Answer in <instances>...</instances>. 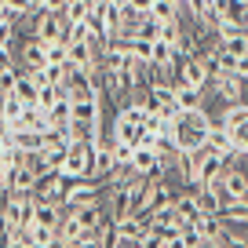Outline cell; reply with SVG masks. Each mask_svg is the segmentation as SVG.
Masks as SVG:
<instances>
[{
	"label": "cell",
	"mask_w": 248,
	"mask_h": 248,
	"mask_svg": "<svg viewBox=\"0 0 248 248\" xmlns=\"http://www.w3.org/2000/svg\"><path fill=\"white\" fill-rule=\"evenodd\" d=\"M190 157V186H212L219 175L226 171V157L223 154H216V150H194V154H186Z\"/></svg>",
	"instance_id": "1"
},
{
	"label": "cell",
	"mask_w": 248,
	"mask_h": 248,
	"mask_svg": "<svg viewBox=\"0 0 248 248\" xmlns=\"http://www.w3.org/2000/svg\"><path fill=\"white\" fill-rule=\"evenodd\" d=\"M219 124L226 128V135H230L237 157H248V102H233V106H226L223 117H219Z\"/></svg>",
	"instance_id": "2"
},
{
	"label": "cell",
	"mask_w": 248,
	"mask_h": 248,
	"mask_svg": "<svg viewBox=\"0 0 248 248\" xmlns=\"http://www.w3.org/2000/svg\"><path fill=\"white\" fill-rule=\"evenodd\" d=\"M142 102L150 106V113L164 117V121H175L183 109H179L175 102V84H164V80H154V84L146 88V95H142Z\"/></svg>",
	"instance_id": "3"
},
{
	"label": "cell",
	"mask_w": 248,
	"mask_h": 248,
	"mask_svg": "<svg viewBox=\"0 0 248 248\" xmlns=\"http://www.w3.org/2000/svg\"><path fill=\"white\" fill-rule=\"evenodd\" d=\"M30 37L40 40V44H51V40H70V26L62 22V15L55 11H37L30 26Z\"/></svg>",
	"instance_id": "4"
},
{
	"label": "cell",
	"mask_w": 248,
	"mask_h": 248,
	"mask_svg": "<svg viewBox=\"0 0 248 248\" xmlns=\"http://www.w3.org/2000/svg\"><path fill=\"white\" fill-rule=\"evenodd\" d=\"M92 154L95 146L92 142H73V146H66V161H62V175L66 179H84L92 175Z\"/></svg>",
	"instance_id": "5"
},
{
	"label": "cell",
	"mask_w": 248,
	"mask_h": 248,
	"mask_svg": "<svg viewBox=\"0 0 248 248\" xmlns=\"http://www.w3.org/2000/svg\"><path fill=\"white\" fill-rule=\"evenodd\" d=\"M102 197V183L92 175L84 179H66V197H62V208H77V204H88V201H99Z\"/></svg>",
	"instance_id": "6"
},
{
	"label": "cell",
	"mask_w": 248,
	"mask_h": 248,
	"mask_svg": "<svg viewBox=\"0 0 248 248\" xmlns=\"http://www.w3.org/2000/svg\"><path fill=\"white\" fill-rule=\"evenodd\" d=\"M208 77H212L208 59L197 55V59H183V66H179V73H175V84H186V88L204 92V88H208Z\"/></svg>",
	"instance_id": "7"
},
{
	"label": "cell",
	"mask_w": 248,
	"mask_h": 248,
	"mask_svg": "<svg viewBox=\"0 0 248 248\" xmlns=\"http://www.w3.org/2000/svg\"><path fill=\"white\" fill-rule=\"evenodd\" d=\"M33 197H37V204H62V197H66V175H62V171H44V175H37Z\"/></svg>",
	"instance_id": "8"
},
{
	"label": "cell",
	"mask_w": 248,
	"mask_h": 248,
	"mask_svg": "<svg viewBox=\"0 0 248 248\" xmlns=\"http://www.w3.org/2000/svg\"><path fill=\"white\" fill-rule=\"evenodd\" d=\"M212 92L223 106H233V102H245V80L241 77H230V73H212L208 77Z\"/></svg>",
	"instance_id": "9"
},
{
	"label": "cell",
	"mask_w": 248,
	"mask_h": 248,
	"mask_svg": "<svg viewBox=\"0 0 248 248\" xmlns=\"http://www.w3.org/2000/svg\"><path fill=\"white\" fill-rule=\"evenodd\" d=\"M219 186H223V194L230 197V201H248V171L237 168V164H226V171L216 179Z\"/></svg>",
	"instance_id": "10"
},
{
	"label": "cell",
	"mask_w": 248,
	"mask_h": 248,
	"mask_svg": "<svg viewBox=\"0 0 248 248\" xmlns=\"http://www.w3.org/2000/svg\"><path fill=\"white\" fill-rule=\"evenodd\" d=\"M113 171H117V157H113V142H109V135H106V139L95 146V154H92V179L106 183Z\"/></svg>",
	"instance_id": "11"
},
{
	"label": "cell",
	"mask_w": 248,
	"mask_h": 248,
	"mask_svg": "<svg viewBox=\"0 0 248 248\" xmlns=\"http://www.w3.org/2000/svg\"><path fill=\"white\" fill-rule=\"evenodd\" d=\"M33 186H37V171H33L30 157H22L8 171V194H33Z\"/></svg>",
	"instance_id": "12"
},
{
	"label": "cell",
	"mask_w": 248,
	"mask_h": 248,
	"mask_svg": "<svg viewBox=\"0 0 248 248\" xmlns=\"http://www.w3.org/2000/svg\"><path fill=\"white\" fill-rule=\"evenodd\" d=\"M194 230H197V237H201L204 245H219V241H223V233L230 230V226L223 223V216H197Z\"/></svg>",
	"instance_id": "13"
},
{
	"label": "cell",
	"mask_w": 248,
	"mask_h": 248,
	"mask_svg": "<svg viewBox=\"0 0 248 248\" xmlns=\"http://www.w3.org/2000/svg\"><path fill=\"white\" fill-rule=\"evenodd\" d=\"M171 208H175V216H179V226H186V223H197L201 208H197L194 186H190V190H179V194H175V201H171Z\"/></svg>",
	"instance_id": "14"
},
{
	"label": "cell",
	"mask_w": 248,
	"mask_h": 248,
	"mask_svg": "<svg viewBox=\"0 0 248 248\" xmlns=\"http://www.w3.org/2000/svg\"><path fill=\"white\" fill-rule=\"evenodd\" d=\"M157 164H161L157 146H135V154H132V171L135 175H157Z\"/></svg>",
	"instance_id": "15"
},
{
	"label": "cell",
	"mask_w": 248,
	"mask_h": 248,
	"mask_svg": "<svg viewBox=\"0 0 248 248\" xmlns=\"http://www.w3.org/2000/svg\"><path fill=\"white\" fill-rule=\"evenodd\" d=\"M18 66H22L26 73H33V70H44V66H47V59H44V44L30 37V40L22 44V55H18Z\"/></svg>",
	"instance_id": "16"
},
{
	"label": "cell",
	"mask_w": 248,
	"mask_h": 248,
	"mask_svg": "<svg viewBox=\"0 0 248 248\" xmlns=\"http://www.w3.org/2000/svg\"><path fill=\"white\" fill-rule=\"evenodd\" d=\"M208 150H216V154H223L226 157V161H237V150H233V142H230V135H226V128H223V124H212V132H208Z\"/></svg>",
	"instance_id": "17"
},
{
	"label": "cell",
	"mask_w": 248,
	"mask_h": 248,
	"mask_svg": "<svg viewBox=\"0 0 248 248\" xmlns=\"http://www.w3.org/2000/svg\"><path fill=\"white\" fill-rule=\"evenodd\" d=\"M113 233L117 237H135V241H142V233H146V216H121V219H113Z\"/></svg>",
	"instance_id": "18"
},
{
	"label": "cell",
	"mask_w": 248,
	"mask_h": 248,
	"mask_svg": "<svg viewBox=\"0 0 248 248\" xmlns=\"http://www.w3.org/2000/svg\"><path fill=\"white\" fill-rule=\"evenodd\" d=\"M59 223H62V204H37L30 226H47V230H59Z\"/></svg>",
	"instance_id": "19"
},
{
	"label": "cell",
	"mask_w": 248,
	"mask_h": 248,
	"mask_svg": "<svg viewBox=\"0 0 248 248\" xmlns=\"http://www.w3.org/2000/svg\"><path fill=\"white\" fill-rule=\"evenodd\" d=\"M175 102L179 109H201L204 106V92H197V88H186V84H175Z\"/></svg>",
	"instance_id": "20"
},
{
	"label": "cell",
	"mask_w": 248,
	"mask_h": 248,
	"mask_svg": "<svg viewBox=\"0 0 248 248\" xmlns=\"http://www.w3.org/2000/svg\"><path fill=\"white\" fill-rule=\"evenodd\" d=\"M11 92H15L18 99L26 102V106H37V95H40V88L33 84V77H30V73H26V70L18 73V80H15V88H11Z\"/></svg>",
	"instance_id": "21"
},
{
	"label": "cell",
	"mask_w": 248,
	"mask_h": 248,
	"mask_svg": "<svg viewBox=\"0 0 248 248\" xmlns=\"http://www.w3.org/2000/svg\"><path fill=\"white\" fill-rule=\"evenodd\" d=\"M92 11V0H66V11H62V22L66 26H80Z\"/></svg>",
	"instance_id": "22"
},
{
	"label": "cell",
	"mask_w": 248,
	"mask_h": 248,
	"mask_svg": "<svg viewBox=\"0 0 248 248\" xmlns=\"http://www.w3.org/2000/svg\"><path fill=\"white\" fill-rule=\"evenodd\" d=\"M22 109H26V102L18 99L15 92H4V95H0V117H4V121H18Z\"/></svg>",
	"instance_id": "23"
},
{
	"label": "cell",
	"mask_w": 248,
	"mask_h": 248,
	"mask_svg": "<svg viewBox=\"0 0 248 248\" xmlns=\"http://www.w3.org/2000/svg\"><path fill=\"white\" fill-rule=\"evenodd\" d=\"M47 121H51V128H62V124H70V95H62V99L55 102L51 109H47Z\"/></svg>",
	"instance_id": "24"
},
{
	"label": "cell",
	"mask_w": 248,
	"mask_h": 248,
	"mask_svg": "<svg viewBox=\"0 0 248 248\" xmlns=\"http://www.w3.org/2000/svg\"><path fill=\"white\" fill-rule=\"evenodd\" d=\"M66 44H70V40H51V44H44L47 66H59V62H66Z\"/></svg>",
	"instance_id": "25"
},
{
	"label": "cell",
	"mask_w": 248,
	"mask_h": 248,
	"mask_svg": "<svg viewBox=\"0 0 248 248\" xmlns=\"http://www.w3.org/2000/svg\"><path fill=\"white\" fill-rule=\"evenodd\" d=\"M4 248H33L30 230H11L8 237H4Z\"/></svg>",
	"instance_id": "26"
},
{
	"label": "cell",
	"mask_w": 248,
	"mask_h": 248,
	"mask_svg": "<svg viewBox=\"0 0 248 248\" xmlns=\"http://www.w3.org/2000/svg\"><path fill=\"white\" fill-rule=\"evenodd\" d=\"M4 4H8V8H15V11H22V15H33V0H4Z\"/></svg>",
	"instance_id": "27"
},
{
	"label": "cell",
	"mask_w": 248,
	"mask_h": 248,
	"mask_svg": "<svg viewBox=\"0 0 248 248\" xmlns=\"http://www.w3.org/2000/svg\"><path fill=\"white\" fill-rule=\"evenodd\" d=\"M40 11H55V15H62L66 11V0H44V8Z\"/></svg>",
	"instance_id": "28"
},
{
	"label": "cell",
	"mask_w": 248,
	"mask_h": 248,
	"mask_svg": "<svg viewBox=\"0 0 248 248\" xmlns=\"http://www.w3.org/2000/svg\"><path fill=\"white\" fill-rule=\"evenodd\" d=\"M33 8H37V11H40V8H44V0H33Z\"/></svg>",
	"instance_id": "29"
},
{
	"label": "cell",
	"mask_w": 248,
	"mask_h": 248,
	"mask_svg": "<svg viewBox=\"0 0 248 248\" xmlns=\"http://www.w3.org/2000/svg\"><path fill=\"white\" fill-rule=\"evenodd\" d=\"M113 4H128V0H113Z\"/></svg>",
	"instance_id": "30"
}]
</instances>
